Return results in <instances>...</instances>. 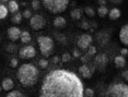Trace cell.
Masks as SVG:
<instances>
[{"label": "cell", "mask_w": 128, "mask_h": 97, "mask_svg": "<svg viewBox=\"0 0 128 97\" xmlns=\"http://www.w3.org/2000/svg\"><path fill=\"white\" fill-rule=\"evenodd\" d=\"M120 54H122V56H126L128 54V49L127 48H123L120 50Z\"/></svg>", "instance_id": "d590c367"}, {"label": "cell", "mask_w": 128, "mask_h": 97, "mask_svg": "<svg viewBox=\"0 0 128 97\" xmlns=\"http://www.w3.org/2000/svg\"><path fill=\"white\" fill-rule=\"evenodd\" d=\"M74 56L76 58H78V57H80V56H81V52L78 50V49H74Z\"/></svg>", "instance_id": "e575fe53"}, {"label": "cell", "mask_w": 128, "mask_h": 97, "mask_svg": "<svg viewBox=\"0 0 128 97\" xmlns=\"http://www.w3.org/2000/svg\"><path fill=\"white\" fill-rule=\"evenodd\" d=\"M38 64L42 69H45V68H47V66H48V61L46 59H40L38 61Z\"/></svg>", "instance_id": "83f0119b"}, {"label": "cell", "mask_w": 128, "mask_h": 97, "mask_svg": "<svg viewBox=\"0 0 128 97\" xmlns=\"http://www.w3.org/2000/svg\"><path fill=\"white\" fill-rule=\"evenodd\" d=\"M71 60V55L69 52H65L62 56V62H68V61Z\"/></svg>", "instance_id": "484cf974"}, {"label": "cell", "mask_w": 128, "mask_h": 97, "mask_svg": "<svg viewBox=\"0 0 128 97\" xmlns=\"http://www.w3.org/2000/svg\"><path fill=\"white\" fill-rule=\"evenodd\" d=\"M22 15H23V17H25V19H31L32 17V12L30 10H25L24 12H23Z\"/></svg>", "instance_id": "f546056e"}, {"label": "cell", "mask_w": 128, "mask_h": 97, "mask_svg": "<svg viewBox=\"0 0 128 97\" xmlns=\"http://www.w3.org/2000/svg\"><path fill=\"white\" fill-rule=\"evenodd\" d=\"M81 27H82L83 30H89L90 26H89V24L86 22H82V24H81Z\"/></svg>", "instance_id": "836d02e7"}, {"label": "cell", "mask_w": 128, "mask_h": 97, "mask_svg": "<svg viewBox=\"0 0 128 97\" xmlns=\"http://www.w3.org/2000/svg\"><path fill=\"white\" fill-rule=\"evenodd\" d=\"M43 5L52 14H60L65 12L69 5V0H42Z\"/></svg>", "instance_id": "3957f363"}, {"label": "cell", "mask_w": 128, "mask_h": 97, "mask_svg": "<svg viewBox=\"0 0 128 97\" xmlns=\"http://www.w3.org/2000/svg\"><path fill=\"white\" fill-rule=\"evenodd\" d=\"M30 25L34 31L43 30L46 25V20L44 19L43 15L35 14V15H32V17L30 19Z\"/></svg>", "instance_id": "8992f818"}, {"label": "cell", "mask_w": 128, "mask_h": 97, "mask_svg": "<svg viewBox=\"0 0 128 97\" xmlns=\"http://www.w3.org/2000/svg\"><path fill=\"white\" fill-rule=\"evenodd\" d=\"M8 37H9L10 40H12V42H16V40H18L21 38V34L22 32L20 31L19 27H16V26H12V27H9L8 28Z\"/></svg>", "instance_id": "30bf717a"}, {"label": "cell", "mask_w": 128, "mask_h": 97, "mask_svg": "<svg viewBox=\"0 0 128 97\" xmlns=\"http://www.w3.org/2000/svg\"><path fill=\"white\" fill-rule=\"evenodd\" d=\"M19 56L21 59H32L36 56V49L33 46H24L19 50Z\"/></svg>", "instance_id": "ba28073f"}, {"label": "cell", "mask_w": 128, "mask_h": 97, "mask_svg": "<svg viewBox=\"0 0 128 97\" xmlns=\"http://www.w3.org/2000/svg\"><path fill=\"white\" fill-rule=\"evenodd\" d=\"M98 3H100L101 5H105V3H106V0H100V1H98Z\"/></svg>", "instance_id": "f35d334b"}, {"label": "cell", "mask_w": 128, "mask_h": 97, "mask_svg": "<svg viewBox=\"0 0 128 97\" xmlns=\"http://www.w3.org/2000/svg\"><path fill=\"white\" fill-rule=\"evenodd\" d=\"M91 43H92V36L89 34H83L78 38V47L81 50H86L90 46H91Z\"/></svg>", "instance_id": "9c48e42d"}, {"label": "cell", "mask_w": 128, "mask_h": 97, "mask_svg": "<svg viewBox=\"0 0 128 97\" xmlns=\"http://www.w3.org/2000/svg\"><path fill=\"white\" fill-rule=\"evenodd\" d=\"M108 63V58L105 54H98L95 56L94 60H93V66H94L95 69L100 70V71H103L105 70V68Z\"/></svg>", "instance_id": "52a82bcc"}, {"label": "cell", "mask_w": 128, "mask_h": 97, "mask_svg": "<svg viewBox=\"0 0 128 97\" xmlns=\"http://www.w3.org/2000/svg\"><path fill=\"white\" fill-rule=\"evenodd\" d=\"M0 4H1V3H0Z\"/></svg>", "instance_id": "7bdbcfd3"}, {"label": "cell", "mask_w": 128, "mask_h": 97, "mask_svg": "<svg viewBox=\"0 0 128 97\" xmlns=\"http://www.w3.org/2000/svg\"><path fill=\"white\" fill-rule=\"evenodd\" d=\"M94 68L93 69H91L88 64H82L80 68H79V72L81 73V75L83 76L84 79H90L91 76L93 75V73H94Z\"/></svg>", "instance_id": "8fae6325"}, {"label": "cell", "mask_w": 128, "mask_h": 97, "mask_svg": "<svg viewBox=\"0 0 128 97\" xmlns=\"http://www.w3.org/2000/svg\"><path fill=\"white\" fill-rule=\"evenodd\" d=\"M31 39H32V36H31V34L28 33V32H26V31L22 32V34H21V42H22L23 44L30 43Z\"/></svg>", "instance_id": "ac0fdd59"}, {"label": "cell", "mask_w": 128, "mask_h": 97, "mask_svg": "<svg viewBox=\"0 0 128 97\" xmlns=\"http://www.w3.org/2000/svg\"><path fill=\"white\" fill-rule=\"evenodd\" d=\"M1 91H2V86H1V85H0V92H1Z\"/></svg>", "instance_id": "60d3db41"}, {"label": "cell", "mask_w": 128, "mask_h": 97, "mask_svg": "<svg viewBox=\"0 0 128 97\" xmlns=\"http://www.w3.org/2000/svg\"><path fill=\"white\" fill-rule=\"evenodd\" d=\"M122 13H120V10L117 8H114L112 9V10L108 12V17L110 20H112V21H115V20H118L119 17H120Z\"/></svg>", "instance_id": "5bb4252c"}, {"label": "cell", "mask_w": 128, "mask_h": 97, "mask_svg": "<svg viewBox=\"0 0 128 97\" xmlns=\"http://www.w3.org/2000/svg\"><path fill=\"white\" fill-rule=\"evenodd\" d=\"M104 97H128V84L114 82L107 87Z\"/></svg>", "instance_id": "277c9868"}, {"label": "cell", "mask_w": 128, "mask_h": 97, "mask_svg": "<svg viewBox=\"0 0 128 97\" xmlns=\"http://www.w3.org/2000/svg\"><path fill=\"white\" fill-rule=\"evenodd\" d=\"M110 1H112L113 3H117V4H119V3H122V2H123V0H110Z\"/></svg>", "instance_id": "8d00e7d4"}, {"label": "cell", "mask_w": 128, "mask_h": 97, "mask_svg": "<svg viewBox=\"0 0 128 97\" xmlns=\"http://www.w3.org/2000/svg\"><path fill=\"white\" fill-rule=\"evenodd\" d=\"M1 86H2V90H4V91L10 92V91H12L13 87H14V82H13L12 79L6 78V79H4V81H2Z\"/></svg>", "instance_id": "4fadbf2b"}, {"label": "cell", "mask_w": 128, "mask_h": 97, "mask_svg": "<svg viewBox=\"0 0 128 97\" xmlns=\"http://www.w3.org/2000/svg\"><path fill=\"white\" fill-rule=\"evenodd\" d=\"M98 14L101 17H105L107 14H108V10H107V8L105 5H100V8H98Z\"/></svg>", "instance_id": "44dd1931"}, {"label": "cell", "mask_w": 128, "mask_h": 97, "mask_svg": "<svg viewBox=\"0 0 128 97\" xmlns=\"http://www.w3.org/2000/svg\"><path fill=\"white\" fill-rule=\"evenodd\" d=\"M16 78L24 87H32L38 81V70L34 64L24 63L19 68Z\"/></svg>", "instance_id": "7a4b0ae2"}, {"label": "cell", "mask_w": 128, "mask_h": 97, "mask_svg": "<svg viewBox=\"0 0 128 97\" xmlns=\"http://www.w3.org/2000/svg\"><path fill=\"white\" fill-rule=\"evenodd\" d=\"M83 97H94V91L92 89H86L83 92Z\"/></svg>", "instance_id": "d4e9b609"}, {"label": "cell", "mask_w": 128, "mask_h": 97, "mask_svg": "<svg viewBox=\"0 0 128 97\" xmlns=\"http://www.w3.org/2000/svg\"><path fill=\"white\" fill-rule=\"evenodd\" d=\"M40 7V3L38 0H33V1H32V8H33L34 10H38Z\"/></svg>", "instance_id": "f1b7e54d"}, {"label": "cell", "mask_w": 128, "mask_h": 97, "mask_svg": "<svg viewBox=\"0 0 128 97\" xmlns=\"http://www.w3.org/2000/svg\"><path fill=\"white\" fill-rule=\"evenodd\" d=\"M122 76H123L124 80L128 81V70H126V71H124L123 73H122Z\"/></svg>", "instance_id": "d6a6232c"}, {"label": "cell", "mask_w": 128, "mask_h": 97, "mask_svg": "<svg viewBox=\"0 0 128 97\" xmlns=\"http://www.w3.org/2000/svg\"><path fill=\"white\" fill-rule=\"evenodd\" d=\"M22 17H23V15H22L21 13L16 12V13L12 16L11 21H12V23H14V24H20V23H21V21H22Z\"/></svg>", "instance_id": "603a6c76"}, {"label": "cell", "mask_w": 128, "mask_h": 97, "mask_svg": "<svg viewBox=\"0 0 128 97\" xmlns=\"http://www.w3.org/2000/svg\"><path fill=\"white\" fill-rule=\"evenodd\" d=\"M53 61H54L55 63H58V61H59V57H57V56H56V57H54L53 58Z\"/></svg>", "instance_id": "74e56055"}, {"label": "cell", "mask_w": 128, "mask_h": 97, "mask_svg": "<svg viewBox=\"0 0 128 97\" xmlns=\"http://www.w3.org/2000/svg\"><path fill=\"white\" fill-rule=\"evenodd\" d=\"M8 13H9V10H8V7H6L4 4H0V20H4V17H7Z\"/></svg>", "instance_id": "d6986e66"}, {"label": "cell", "mask_w": 128, "mask_h": 97, "mask_svg": "<svg viewBox=\"0 0 128 97\" xmlns=\"http://www.w3.org/2000/svg\"><path fill=\"white\" fill-rule=\"evenodd\" d=\"M83 83L76 73L56 69L45 75L40 97H83Z\"/></svg>", "instance_id": "6da1fadb"}, {"label": "cell", "mask_w": 128, "mask_h": 97, "mask_svg": "<svg viewBox=\"0 0 128 97\" xmlns=\"http://www.w3.org/2000/svg\"><path fill=\"white\" fill-rule=\"evenodd\" d=\"M119 39L124 45L128 46V24L124 25L119 32Z\"/></svg>", "instance_id": "7c38bea8"}, {"label": "cell", "mask_w": 128, "mask_h": 97, "mask_svg": "<svg viewBox=\"0 0 128 97\" xmlns=\"http://www.w3.org/2000/svg\"><path fill=\"white\" fill-rule=\"evenodd\" d=\"M84 12H86V14L88 16L90 17H93L95 15V11H94V9L91 8V7H86L84 8Z\"/></svg>", "instance_id": "cb8c5ba5"}, {"label": "cell", "mask_w": 128, "mask_h": 97, "mask_svg": "<svg viewBox=\"0 0 128 97\" xmlns=\"http://www.w3.org/2000/svg\"><path fill=\"white\" fill-rule=\"evenodd\" d=\"M70 15L72 19L74 20H80L81 19V15H82V12H81V9H74L70 12Z\"/></svg>", "instance_id": "ffe728a7"}, {"label": "cell", "mask_w": 128, "mask_h": 97, "mask_svg": "<svg viewBox=\"0 0 128 97\" xmlns=\"http://www.w3.org/2000/svg\"><path fill=\"white\" fill-rule=\"evenodd\" d=\"M8 10H9L11 13H14V14L18 12L19 3L16 2V0H10V1L8 2Z\"/></svg>", "instance_id": "9a60e30c"}, {"label": "cell", "mask_w": 128, "mask_h": 97, "mask_svg": "<svg viewBox=\"0 0 128 97\" xmlns=\"http://www.w3.org/2000/svg\"><path fill=\"white\" fill-rule=\"evenodd\" d=\"M7 97H26L23 93H21L20 91H16V90H12L11 92L8 93Z\"/></svg>", "instance_id": "7402d4cb"}, {"label": "cell", "mask_w": 128, "mask_h": 97, "mask_svg": "<svg viewBox=\"0 0 128 97\" xmlns=\"http://www.w3.org/2000/svg\"><path fill=\"white\" fill-rule=\"evenodd\" d=\"M95 54H96V48H95L94 46H90L89 48H88V55L91 57V56H94Z\"/></svg>", "instance_id": "4316f807"}, {"label": "cell", "mask_w": 128, "mask_h": 97, "mask_svg": "<svg viewBox=\"0 0 128 97\" xmlns=\"http://www.w3.org/2000/svg\"><path fill=\"white\" fill-rule=\"evenodd\" d=\"M16 49V45H12V44H10L9 46H8V50L9 51H14Z\"/></svg>", "instance_id": "1f68e13d"}, {"label": "cell", "mask_w": 128, "mask_h": 97, "mask_svg": "<svg viewBox=\"0 0 128 97\" xmlns=\"http://www.w3.org/2000/svg\"><path fill=\"white\" fill-rule=\"evenodd\" d=\"M37 42L40 45V50L44 57H49L53 54L54 50V40L53 38L48 37V36H40L37 38Z\"/></svg>", "instance_id": "5b68a950"}, {"label": "cell", "mask_w": 128, "mask_h": 97, "mask_svg": "<svg viewBox=\"0 0 128 97\" xmlns=\"http://www.w3.org/2000/svg\"><path fill=\"white\" fill-rule=\"evenodd\" d=\"M66 24H67V21L65 17H62V16H58L54 20V26L57 28H62Z\"/></svg>", "instance_id": "2e32d148"}, {"label": "cell", "mask_w": 128, "mask_h": 97, "mask_svg": "<svg viewBox=\"0 0 128 97\" xmlns=\"http://www.w3.org/2000/svg\"><path fill=\"white\" fill-rule=\"evenodd\" d=\"M10 0H0V3H2V4H4L6 2H9Z\"/></svg>", "instance_id": "ab89813d"}, {"label": "cell", "mask_w": 128, "mask_h": 97, "mask_svg": "<svg viewBox=\"0 0 128 97\" xmlns=\"http://www.w3.org/2000/svg\"><path fill=\"white\" fill-rule=\"evenodd\" d=\"M0 43H1V38H0Z\"/></svg>", "instance_id": "b9f144b4"}, {"label": "cell", "mask_w": 128, "mask_h": 97, "mask_svg": "<svg viewBox=\"0 0 128 97\" xmlns=\"http://www.w3.org/2000/svg\"><path fill=\"white\" fill-rule=\"evenodd\" d=\"M10 67L11 68H16L18 67V59H16V58H13V59L10 61Z\"/></svg>", "instance_id": "4dcf8cb0"}, {"label": "cell", "mask_w": 128, "mask_h": 97, "mask_svg": "<svg viewBox=\"0 0 128 97\" xmlns=\"http://www.w3.org/2000/svg\"><path fill=\"white\" fill-rule=\"evenodd\" d=\"M115 66L117 68H124L126 66V60H125L124 56H117V57L114 59Z\"/></svg>", "instance_id": "e0dca14e"}]
</instances>
